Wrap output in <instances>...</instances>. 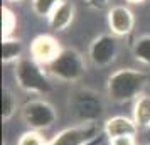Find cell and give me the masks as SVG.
Returning a JSON list of instances; mask_svg holds the SVG:
<instances>
[{"mask_svg":"<svg viewBox=\"0 0 150 145\" xmlns=\"http://www.w3.org/2000/svg\"><path fill=\"white\" fill-rule=\"evenodd\" d=\"M147 81L149 74L140 69L120 68L106 79V95L115 103H128L132 100L135 101L142 95Z\"/></svg>","mask_w":150,"mask_h":145,"instance_id":"6da1fadb","label":"cell"},{"mask_svg":"<svg viewBox=\"0 0 150 145\" xmlns=\"http://www.w3.org/2000/svg\"><path fill=\"white\" fill-rule=\"evenodd\" d=\"M68 110L76 123H98L105 115V101L96 90L74 88L68 96Z\"/></svg>","mask_w":150,"mask_h":145,"instance_id":"7a4b0ae2","label":"cell"},{"mask_svg":"<svg viewBox=\"0 0 150 145\" xmlns=\"http://www.w3.org/2000/svg\"><path fill=\"white\" fill-rule=\"evenodd\" d=\"M14 78L19 84V88L25 93H30V95H47L52 90L47 73L32 57H22L15 64Z\"/></svg>","mask_w":150,"mask_h":145,"instance_id":"3957f363","label":"cell"},{"mask_svg":"<svg viewBox=\"0 0 150 145\" xmlns=\"http://www.w3.org/2000/svg\"><path fill=\"white\" fill-rule=\"evenodd\" d=\"M46 69L49 76L61 83H78L86 73V61L78 49L64 47Z\"/></svg>","mask_w":150,"mask_h":145,"instance_id":"277c9868","label":"cell"},{"mask_svg":"<svg viewBox=\"0 0 150 145\" xmlns=\"http://www.w3.org/2000/svg\"><path fill=\"white\" fill-rule=\"evenodd\" d=\"M21 117L29 130H47L57 120V111L46 100H30L22 106Z\"/></svg>","mask_w":150,"mask_h":145,"instance_id":"5b68a950","label":"cell"},{"mask_svg":"<svg viewBox=\"0 0 150 145\" xmlns=\"http://www.w3.org/2000/svg\"><path fill=\"white\" fill-rule=\"evenodd\" d=\"M120 52L118 37L111 32L100 34L91 41L88 47V59L95 68H108L116 61Z\"/></svg>","mask_w":150,"mask_h":145,"instance_id":"8992f818","label":"cell"},{"mask_svg":"<svg viewBox=\"0 0 150 145\" xmlns=\"http://www.w3.org/2000/svg\"><path fill=\"white\" fill-rule=\"evenodd\" d=\"M103 135L105 133L98 128V123H76L61 130L49 140V145H88Z\"/></svg>","mask_w":150,"mask_h":145,"instance_id":"52a82bcc","label":"cell"},{"mask_svg":"<svg viewBox=\"0 0 150 145\" xmlns=\"http://www.w3.org/2000/svg\"><path fill=\"white\" fill-rule=\"evenodd\" d=\"M62 49L64 47H61L59 41L56 39L54 35L39 34L30 41L29 52H30V57H32L35 62H39L41 66H46V68H47L49 64L61 54Z\"/></svg>","mask_w":150,"mask_h":145,"instance_id":"ba28073f","label":"cell"},{"mask_svg":"<svg viewBox=\"0 0 150 145\" xmlns=\"http://www.w3.org/2000/svg\"><path fill=\"white\" fill-rule=\"evenodd\" d=\"M110 32L116 37H127L135 29V14L127 5H113L106 14Z\"/></svg>","mask_w":150,"mask_h":145,"instance_id":"9c48e42d","label":"cell"},{"mask_svg":"<svg viewBox=\"0 0 150 145\" xmlns=\"http://www.w3.org/2000/svg\"><path fill=\"white\" fill-rule=\"evenodd\" d=\"M103 133L105 137L116 138V137H137L138 133V127L133 122V118L123 117V115H115L105 120L103 123Z\"/></svg>","mask_w":150,"mask_h":145,"instance_id":"30bf717a","label":"cell"},{"mask_svg":"<svg viewBox=\"0 0 150 145\" xmlns=\"http://www.w3.org/2000/svg\"><path fill=\"white\" fill-rule=\"evenodd\" d=\"M74 14H76L74 4L69 2V0H61L57 4V7L52 10V14L47 17L49 27L52 30H56V32L66 30L74 21Z\"/></svg>","mask_w":150,"mask_h":145,"instance_id":"8fae6325","label":"cell"},{"mask_svg":"<svg viewBox=\"0 0 150 145\" xmlns=\"http://www.w3.org/2000/svg\"><path fill=\"white\" fill-rule=\"evenodd\" d=\"M132 118L137 123L138 130H150V95L142 93L133 101Z\"/></svg>","mask_w":150,"mask_h":145,"instance_id":"7c38bea8","label":"cell"},{"mask_svg":"<svg viewBox=\"0 0 150 145\" xmlns=\"http://www.w3.org/2000/svg\"><path fill=\"white\" fill-rule=\"evenodd\" d=\"M24 44L17 37L2 39V62L4 64H17L22 59Z\"/></svg>","mask_w":150,"mask_h":145,"instance_id":"4fadbf2b","label":"cell"},{"mask_svg":"<svg viewBox=\"0 0 150 145\" xmlns=\"http://www.w3.org/2000/svg\"><path fill=\"white\" fill-rule=\"evenodd\" d=\"M132 54L137 61L143 66H150V34L140 35L133 46H132Z\"/></svg>","mask_w":150,"mask_h":145,"instance_id":"5bb4252c","label":"cell"},{"mask_svg":"<svg viewBox=\"0 0 150 145\" xmlns=\"http://www.w3.org/2000/svg\"><path fill=\"white\" fill-rule=\"evenodd\" d=\"M19 110V101L10 88L2 90V122H10Z\"/></svg>","mask_w":150,"mask_h":145,"instance_id":"9a60e30c","label":"cell"},{"mask_svg":"<svg viewBox=\"0 0 150 145\" xmlns=\"http://www.w3.org/2000/svg\"><path fill=\"white\" fill-rule=\"evenodd\" d=\"M15 27H17V15L10 7L2 5V39L14 37Z\"/></svg>","mask_w":150,"mask_h":145,"instance_id":"2e32d148","label":"cell"},{"mask_svg":"<svg viewBox=\"0 0 150 145\" xmlns=\"http://www.w3.org/2000/svg\"><path fill=\"white\" fill-rule=\"evenodd\" d=\"M61 0H30V5H32V12L37 17L42 19H47L49 15L52 14V10L57 7Z\"/></svg>","mask_w":150,"mask_h":145,"instance_id":"e0dca14e","label":"cell"},{"mask_svg":"<svg viewBox=\"0 0 150 145\" xmlns=\"http://www.w3.org/2000/svg\"><path fill=\"white\" fill-rule=\"evenodd\" d=\"M15 145H49V140L44 137L42 132L27 130L17 138V144Z\"/></svg>","mask_w":150,"mask_h":145,"instance_id":"ac0fdd59","label":"cell"},{"mask_svg":"<svg viewBox=\"0 0 150 145\" xmlns=\"http://www.w3.org/2000/svg\"><path fill=\"white\" fill-rule=\"evenodd\" d=\"M110 145H138L135 137H116L110 138Z\"/></svg>","mask_w":150,"mask_h":145,"instance_id":"d6986e66","label":"cell"},{"mask_svg":"<svg viewBox=\"0 0 150 145\" xmlns=\"http://www.w3.org/2000/svg\"><path fill=\"white\" fill-rule=\"evenodd\" d=\"M110 4V0H86V5L89 8H95V10H101Z\"/></svg>","mask_w":150,"mask_h":145,"instance_id":"ffe728a7","label":"cell"},{"mask_svg":"<svg viewBox=\"0 0 150 145\" xmlns=\"http://www.w3.org/2000/svg\"><path fill=\"white\" fill-rule=\"evenodd\" d=\"M127 4H132V5H140V4H145L147 0H125Z\"/></svg>","mask_w":150,"mask_h":145,"instance_id":"44dd1931","label":"cell"},{"mask_svg":"<svg viewBox=\"0 0 150 145\" xmlns=\"http://www.w3.org/2000/svg\"><path fill=\"white\" fill-rule=\"evenodd\" d=\"M5 2H8V4H24L25 0H5Z\"/></svg>","mask_w":150,"mask_h":145,"instance_id":"7402d4cb","label":"cell"},{"mask_svg":"<svg viewBox=\"0 0 150 145\" xmlns=\"http://www.w3.org/2000/svg\"><path fill=\"white\" fill-rule=\"evenodd\" d=\"M101 140H103V137H100V138H96L95 142H91V144H88V145H96V144H100Z\"/></svg>","mask_w":150,"mask_h":145,"instance_id":"603a6c76","label":"cell"},{"mask_svg":"<svg viewBox=\"0 0 150 145\" xmlns=\"http://www.w3.org/2000/svg\"><path fill=\"white\" fill-rule=\"evenodd\" d=\"M140 145H150V144H140Z\"/></svg>","mask_w":150,"mask_h":145,"instance_id":"cb8c5ba5","label":"cell"}]
</instances>
